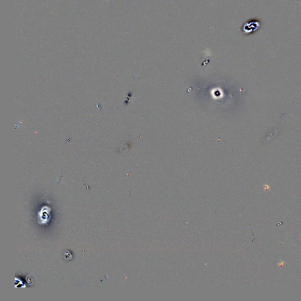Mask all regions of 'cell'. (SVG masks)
Listing matches in <instances>:
<instances>
[{
  "label": "cell",
  "mask_w": 301,
  "mask_h": 301,
  "mask_svg": "<svg viewBox=\"0 0 301 301\" xmlns=\"http://www.w3.org/2000/svg\"><path fill=\"white\" fill-rule=\"evenodd\" d=\"M261 25L262 22L260 19H254L249 21L245 24L242 28V32L247 35L254 34L255 32L259 29Z\"/></svg>",
  "instance_id": "6da1fadb"
}]
</instances>
